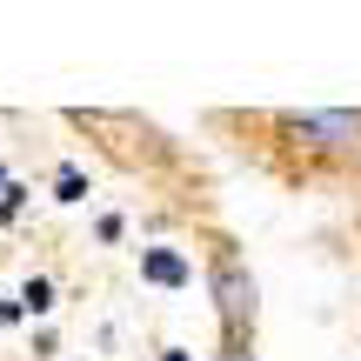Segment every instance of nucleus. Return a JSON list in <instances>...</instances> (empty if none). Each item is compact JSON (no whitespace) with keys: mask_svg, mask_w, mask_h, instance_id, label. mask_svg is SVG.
<instances>
[{"mask_svg":"<svg viewBox=\"0 0 361 361\" xmlns=\"http://www.w3.org/2000/svg\"><path fill=\"white\" fill-rule=\"evenodd\" d=\"M207 295H214V314H221V335L228 341L255 335L261 301H255V274H247V261H241L234 241H214V255H207Z\"/></svg>","mask_w":361,"mask_h":361,"instance_id":"nucleus-1","label":"nucleus"},{"mask_svg":"<svg viewBox=\"0 0 361 361\" xmlns=\"http://www.w3.org/2000/svg\"><path fill=\"white\" fill-rule=\"evenodd\" d=\"M288 147L301 154H355L361 147V107H322V114H281L274 121Z\"/></svg>","mask_w":361,"mask_h":361,"instance_id":"nucleus-2","label":"nucleus"},{"mask_svg":"<svg viewBox=\"0 0 361 361\" xmlns=\"http://www.w3.org/2000/svg\"><path fill=\"white\" fill-rule=\"evenodd\" d=\"M141 281H154V288H188L194 268L174 255V247H147V255H141Z\"/></svg>","mask_w":361,"mask_h":361,"instance_id":"nucleus-3","label":"nucleus"},{"mask_svg":"<svg viewBox=\"0 0 361 361\" xmlns=\"http://www.w3.org/2000/svg\"><path fill=\"white\" fill-rule=\"evenodd\" d=\"M13 301H20L27 314H47V308H54V281H47V274H34V281H27V288H20Z\"/></svg>","mask_w":361,"mask_h":361,"instance_id":"nucleus-4","label":"nucleus"},{"mask_svg":"<svg viewBox=\"0 0 361 361\" xmlns=\"http://www.w3.org/2000/svg\"><path fill=\"white\" fill-rule=\"evenodd\" d=\"M80 194H87L80 168H61V174H54V201H80Z\"/></svg>","mask_w":361,"mask_h":361,"instance_id":"nucleus-5","label":"nucleus"},{"mask_svg":"<svg viewBox=\"0 0 361 361\" xmlns=\"http://www.w3.org/2000/svg\"><path fill=\"white\" fill-rule=\"evenodd\" d=\"M20 207H27V188H20V180H7V188H0V221H13Z\"/></svg>","mask_w":361,"mask_h":361,"instance_id":"nucleus-6","label":"nucleus"},{"mask_svg":"<svg viewBox=\"0 0 361 361\" xmlns=\"http://www.w3.org/2000/svg\"><path fill=\"white\" fill-rule=\"evenodd\" d=\"M214 361H255V348H247V341H228V348H221Z\"/></svg>","mask_w":361,"mask_h":361,"instance_id":"nucleus-7","label":"nucleus"},{"mask_svg":"<svg viewBox=\"0 0 361 361\" xmlns=\"http://www.w3.org/2000/svg\"><path fill=\"white\" fill-rule=\"evenodd\" d=\"M161 361H188V348H168V355H161Z\"/></svg>","mask_w":361,"mask_h":361,"instance_id":"nucleus-8","label":"nucleus"},{"mask_svg":"<svg viewBox=\"0 0 361 361\" xmlns=\"http://www.w3.org/2000/svg\"><path fill=\"white\" fill-rule=\"evenodd\" d=\"M0 188H7V174H0Z\"/></svg>","mask_w":361,"mask_h":361,"instance_id":"nucleus-9","label":"nucleus"}]
</instances>
